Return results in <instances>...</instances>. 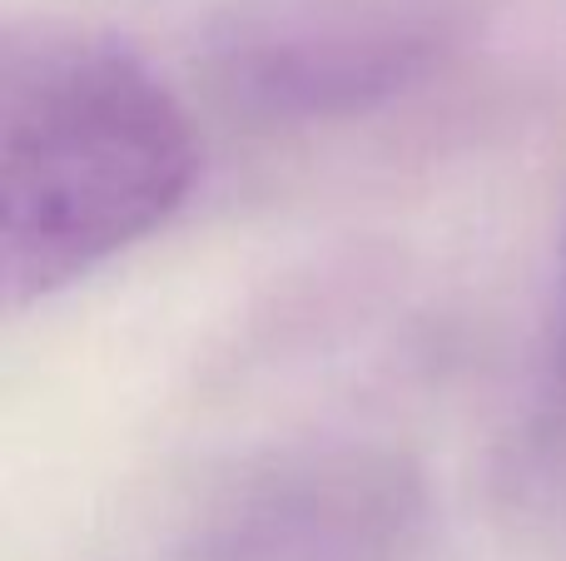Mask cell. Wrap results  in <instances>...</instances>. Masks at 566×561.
<instances>
[{"mask_svg":"<svg viewBox=\"0 0 566 561\" xmlns=\"http://www.w3.org/2000/svg\"><path fill=\"white\" fill-rule=\"evenodd\" d=\"M199 139L129 40L75 20L0 35V294L40 304L175 219Z\"/></svg>","mask_w":566,"mask_h":561,"instance_id":"cell-1","label":"cell"},{"mask_svg":"<svg viewBox=\"0 0 566 561\" xmlns=\"http://www.w3.org/2000/svg\"><path fill=\"white\" fill-rule=\"evenodd\" d=\"M468 0H249L209 40L214 85L264 125L353 119L448 65Z\"/></svg>","mask_w":566,"mask_h":561,"instance_id":"cell-2","label":"cell"},{"mask_svg":"<svg viewBox=\"0 0 566 561\" xmlns=\"http://www.w3.org/2000/svg\"><path fill=\"white\" fill-rule=\"evenodd\" d=\"M422 527L428 483L408 453L328 437L229 477L195 517L185 561H408Z\"/></svg>","mask_w":566,"mask_h":561,"instance_id":"cell-3","label":"cell"}]
</instances>
